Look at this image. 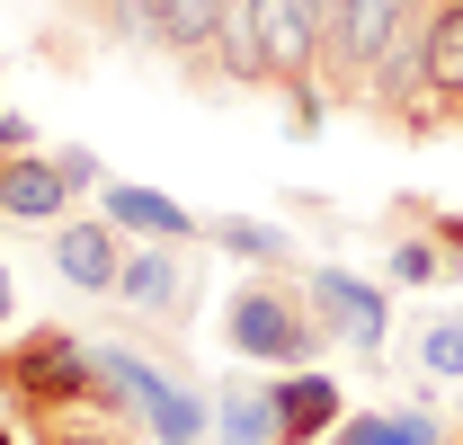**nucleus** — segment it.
<instances>
[{"instance_id":"1","label":"nucleus","mask_w":463,"mask_h":445,"mask_svg":"<svg viewBox=\"0 0 463 445\" xmlns=\"http://www.w3.org/2000/svg\"><path fill=\"white\" fill-rule=\"evenodd\" d=\"M0 401L36 437L45 428H80V419H108V428L116 419H143L134 392H125V374L108 365V347H90V338L62 330V321H36V330H18L0 347Z\"/></svg>"},{"instance_id":"2","label":"nucleus","mask_w":463,"mask_h":445,"mask_svg":"<svg viewBox=\"0 0 463 445\" xmlns=\"http://www.w3.org/2000/svg\"><path fill=\"white\" fill-rule=\"evenodd\" d=\"M223 347L241 356V365L294 374V365H312V347H330V338H321V321H312L303 285L250 277V285H232V303H223Z\"/></svg>"},{"instance_id":"3","label":"nucleus","mask_w":463,"mask_h":445,"mask_svg":"<svg viewBox=\"0 0 463 445\" xmlns=\"http://www.w3.org/2000/svg\"><path fill=\"white\" fill-rule=\"evenodd\" d=\"M108 303H116V312H134L143 330H187L196 303H205L196 241H143V250H125V277H116Z\"/></svg>"},{"instance_id":"4","label":"nucleus","mask_w":463,"mask_h":445,"mask_svg":"<svg viewBox=\"0 0 463 445\" xmlns=\"http://www.w3.org/2000/svg\"><path fill=\"white\" fill-rule=\"evenodd\" d=\"M99 347H108V365L125 374V392H134L152 445H214V392H196L178 365H152V356L125 347V338H99Z\"/></svg>"},{"instance_id":"5","label":"nucleus","mask_w":463,"mask_h":445,"mask_svg":"<svg viewBox=\"0 0 463 445\" xmlns=\"http://www.w3.org/2000/svg\"><path fill=\"white\" fill-rule=\"evenodd\" d=\"M303 303H312L321 338H339L356 356H383V338H392V294L374 277H356V268H312V277H303Z\"/></svg>"},{"instance_id":"6","label":"nucleus","mask_w":463,"mask_h":445,"mask_svg":"<svg viewBox=\"0 0 463 445\" xmlns=\"http://www.w3.org/2000/svg\"><path fill=\"white\" fill-rule=\"evenodd\" d=\"M54 277L80 285V294H116V277H125V232H116L108 214H80V222H54Z\"/></svg>"},{"instance_id":"7","label":"nucleus","mask_w":463,"mask_h":445,"mask_svg":"<svg viewBox=\"0 0 463 445\" xmlns=\"http://www.w3.org/2000/svg\"><path fill=\"white\" fill-rule=\"evenodd\" d=\"M99 214H108L125 241H205V222L187 214L170 187H143V178H108V187H99Z\"/></svg>"},{"instance_id":"8","label":"nucleus","mask_w":463,"mask_h":445,"mask_svg":"<svg viewBox=\"0 0 463 445\" xmlns=\"http://www.w3.org/2000/svg\"><path fill=\"white\" fill-rule=\"evenodd\" d=\"M463 125V0H428V143Z\"/></svg>"},{"instance_id":"9","label":"nucleus","mask_w":463,"mask_h":445,"mask_svg":"<svg viewBox=\"0 0 463 445\" xmlns=\"http://www.w3.org/2000/svg\"><path fill=\"white\" fill-rule=\"evenodd\" d=\"M71 205V178L54 169V152H9L0 161V214L9 222H62Z\"/></svg>"},{"instance_id":"10","label":"nucleus","mask_w":463,"mask_h":445,"mask_svg":"<svg viewBox=\"0 0 463 445\" xmlns=\"http://www.w3.org/2000/svg\"><path fill=\"white\" fill-rule=\"evenodd\" d=\"M339 419H347V392L330 374H312V365L277 374V428H286V445H321Z\"/></svg>"},{"instance_id":"11","label":"nucleus","mask_w":463,"mask_h":445,"mask_svg":"<svg viewBox=\"0 0 463 445\" xmlns=\"http://www.w3.org/2000/svg\"><path fill=\"white\" fill-rule=\"evenodd\" d=\"M214 445H286V428H277V383L223 374L214 383Z\"/></svg>"},{"instance_id":"12","label":"nucleus","mask_w":463,"mask_h":445,"mask_svg":"<svg viewBox=\"0 0 463 445\" xmlns=\"http://www.w3.org/2000/svg\"><path fill=\"white\" fill-rule=\"evenodd\" d=\"M321 445H455L446 419L428 401H392V410H365V419H339Z\"/></svg>"},{"instance_id":"13","label":"nucleus","mask_w":463,"mask_h":445,"mask_svg":"<svg viewBox=\"0 0 463 445\" xmlns=\"http://www.w3.org/2000/svg\"><path fill=\"white\" fill-rule=\"evenodd\" d=\"M232 90H268V36H259V0H223V36H214Z\"/></svg>"},{"instance_id":"14","label":"nucleus","mask_w":463,"mask_h":445,"mask_svg":"<svg viewBox=\"0 0 463 445\" xmlns=\"http://www.w3.org/2000/svg\"><path fill=\"white\" fill-rule=\"evenodd\" d=\"M205 241H214V250H232V259H250V268H268V277H286V268H294V241L277 232V222L214 214V222H205Z\"/></svg>"},{"instance_id":"15","label":"nucleus","mask_w":463,"mask_h":445,"mask_svg":"<svg viewBox=\"0 0 463 445\" xmlns=\"http://www.w3.org/2000/svg\"><path fill=\"white\" fill-rule=\"evenodd\" d=\"M161 9V54H214V36H223V0H152Z\"/></svg>"},{"instance_id":"16","label":"nucleus","mask_w":463,"mask_h":445,"mask_svg":"<svg viewBox=\"0 0 463 445\" xmlns=\"http://www.w3.org/2000/svg\"><path fill=\"white\" fill-rule=\"evenodd\" d=\"M383 241H392V285H437L446 268H455L428 222H402V232H383Z\"/></svg>"},{"instance_id":"17","label":"nucleus","mask_w":463,"mask_h":445,"mask_svg":"<svg viewBox=\"0 0 463 445\" xmlns=\"http://www.w3.org/2000/svg\"><path fill=\"white\" fill-rule=\"evenodd\" d=\"M419 374L428 383H463V312H437L419 330Z\"/></svg>"},{"instance_id":"18","label":"nucleus","mask_w":463,"mask_h":445,"mask_svg":"<svg viewBox=\"0 0 463 445\" xmlns=\"http://www.w3.org/2000/svg\"><path fill=\"white\" fill-rule=\"evenodd\" d=\"M392 205H402V222H428V232L446 241V259L463 268V214H446V205H428V196H392Z\"/></svg>"},{"instance_id":"19","label":"nucleus","mask_w":463,"mask_h":445,"mask_svg":"<svg viewBox=\"0 0 463 445\" xmlns=\"http://www.w3.org/2000/svg\"><path fill=\"white\" fill-rule=\"evenodd\" d=\"M54 169L71 178V196H99V187H108V169H99L90 143H54Z\"/></svg>"},{"instance_id":"20","label":"nucleus","mask_w":463,"mask_h":445,"mask_svg":"<svg viewBox=\"0 0 463 445\" xmlns=\"http://www.w3.org/2000/svg\"><path fill=\"white\" fill-rule=\"evenodd\" d=\"M9 152H36V125H27V116H0V161H9Z\"/></svg>"},{"instance_id":"21","label":"nucleus","mask_w":463,"mask_h":445,"mask_svg":"<svg viewBox=\"0 0 463 445\" xmlns=\"http://www.w3.org/2000/svg\"><path fill=\"white\" fill-rule=\"evenodd\" d=\"M9 312H18V277H9V259H0V330H9Z\"/></svg>"},{"instance_id":"22","label":"nucleus","mask_w":463,"mask_h":445,"mask_svg":"<svg viewBox=\"0 0 463 445\" xmlns=\"http://www.w3.org/2000/svg\"><path fill=\"white\" fill-rule=\"evenodd\" d=\"M0 445H18V437H9V428H0Z\"/></svg>"}]
</instances>
